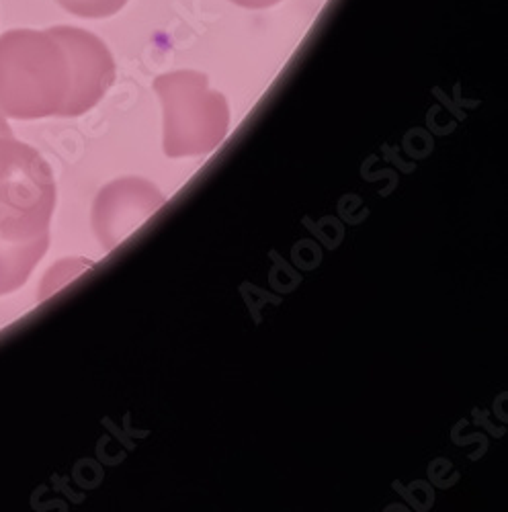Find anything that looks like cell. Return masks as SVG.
I'll return each instance as SVG.
<instances>
[{"mask_svg": "<svg viewBox=\"0 0 508 512\" xmlns=\"http://www.w3.org/2000/svg\"><path fill=\"white\" fill-rule=\"evenodd\" d=\"M164 107V152L171 158L197 156L220 146L228 134L226 99L209 89L205 74L195 70L168 72L154 80Z\"/></svg>", "mask_w": 508, "mask_h": 512, "instance_id": "7a4b0ae2", "label": "cell"}, {"mask_svg": "<svg viewBox=\"0 0 508 512\" xmlns=\"http://www.w3.org/2000/svg\"><path fill=\"white\" fill-rule=\"evenodd\" d=\"M164 205L158 189L142 179L109 183L93 205V230L107 252L132 236Z\"/></svg>", "mask_w": 508, "mask_h": 512, "instance_id": "277c9868", "label": "cell"}, {"mask_svg": "<svg viewBox=\"0 0 508 512\" xmlns=\"http://www.w3.org/2000/svg\"><path fill=\"white\" fill-rule=\"evenodd\" d=\"M72 84L70 54L54 27L0 35V113L5 117H64Z\"/></svg>", "mask_w": 508, "mask_h": 512, "instance_id": "6da1fadb", "label": "cell"}, {"mask_svg": "<svg viewBox=\"0 0 508 512\" xmlns=\"http://www.w3.org/2000/svg\"><path fill=\"white\" fill-rule=\"evenodd\" d=\"M50 248V234L31 240L0 236V295L21 289Z\"/></svg>", "mask_w": 508, "mask_h": 512, "instance_id": "8992f818", "label": "cell"}, {"mask_svg": "<svg viewBox=\"0 0 508 512\" xmlns=\"http://www.w3.org/2000/svg\"><path fill=\"white\" fill-rule=\"evenodd\" d=\"M232 3L244 9H267L281 3V0H232Z\"/></svg>", "mask_w": 508, "mask_h": 512, "instance_id": "ba28073f", "label": "cell"}, {"mask_svg": "<svg viewBox=\"0 0 508 512\" xmlns=\"http://www.w3.org/2000/svg\"><path fill=\"white\" fill-rule=\"evenodd\" d=\"M56 181L35 148L13 138L0 140V236L31 240L50 234Z\"/></svg>", "mask_w": 508, "mask_h": 512, "instance_id": "3957f363", "label": "cell"}, {"mask_svg": "<svg viewBox=\"0 0 508 512\" xmlns=\"http://www.w3.org/2000/svg\"><path fill=\"white\" fill-rule=\"evenodd\" d=\"M3 138H13V130H11L7 117L0 113V140H3Z\"/></svg>", "mask_w": 508, "mask_h": 512, "instance_id": "9c48e42d", "label": "cell"}, {"mask_svg": "<svg viewBox=\"0 0 508 512\" xmlns=\"http://www.w3.org/2000/svg\"><path fill=\"white\" fill-rule=\"evenodd\" d=\"M56 3L82 19H105L119 13L127 0H56Z\"/></svg>", "mask_w": 508, "mask_h": 512, "instance_id": "52a82bcc", "label": "cell"}, {"mask_svg": "<svg viewBox=\"0 0 508 512\" xmlns=\"http://www.w3.org/2000/svg\"><path fill=\"white\" fill-rule=\"evenodd\" d=\"M72 62V95L64 117H78L91 111L111 89L115 80V62L105 41L89 31L58 25L54 27Z\"/></svg>", "mask_w": 508, "mask_h": 512, "instance_id": "5b68a950", "label": "cell"}]
</instances>
